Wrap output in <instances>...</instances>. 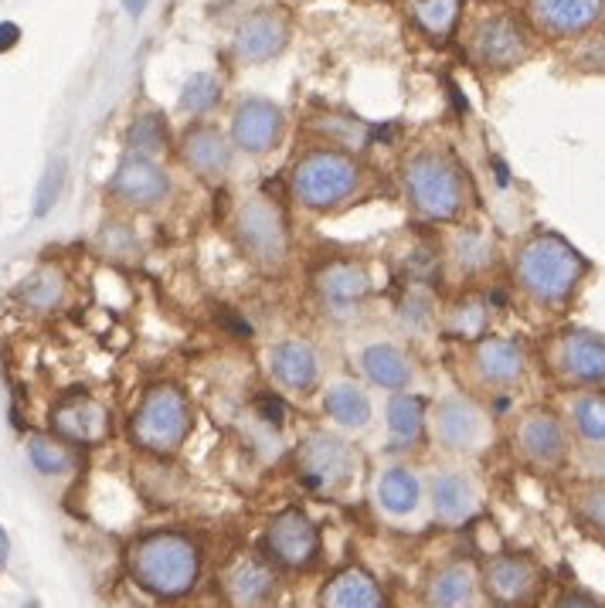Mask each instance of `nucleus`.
Returning <instances> with one entry per match:
<instances>
[{"instance_id":"1","label":"nucleus","mask_w":605,"mask_h":608,"mask_svg":"<svg viewBox=\"0 0 605 608\" xmlns=\"http://www.w3.org/2000/svg\"><path fill=\"white\" fill-rule=\"evenodd\" d=\"M504 272L514 300L538 319H561L592 275L588 256L554 228L523 231L504 252Z\"/></svg>"},{"instance_id":"2","label":"nucleus","mask_w":605,"mask_h":608,"mask_svg":"<svg viewBox=\"0 0 605 608\" xmlns=\"http://www.w3.org/2000/svg\"><path fill=\"white\" fill-rule=\"evenodd\" d=\"M127 578L160 605H181L197 595L208 572V551L187 526H150L123 551Z\"/></svg>"},{"instance_id":"3","label":"nucleus","mask_w":605,"mask_h":608,"mask_svg":"<svg viewBox=\"0 0 605 608\" xmlns=\"http://www.w3.org/2000/svg\"><path fill=\"white\" fill-rule=\"evenodd\" d=\"M398 187L412 218L432 228L463 225L476 208V191L466 167L442 146H419L401 160Z\"/></svg>"},{"instance_id":"4","label":"nucleus","mask_w":605,"mask_h":608,"mask_svg":"<svg viewBox=\"0 0 605 608\" xmlns=\"http://www.w3.org/2000/svg\"><path fill=\"white\" fill-rule=\"evenodd\" d=\"M450 371L456 378V388L469 398L494 404L517 398L534 378V350L528 340L514 334H483L469 344L450 347Z\"/></svg>"},{"instance_id":"5","label":"nucleus","mask_w":605,"mask_h":608,"mask_svg":"<svg viewBox=\"0 0 605 608\" xmlns=\"http://www.w3.org/2000/svg\"><path fill=\"white\" fill-rule=\"evenodd\" d=\"M429 449H435L450 463H476L490 456L504 442V428L490 404H483L460 391L456 384L429 398V419H425Z\"/></svg>"},{"instance_id":"6","label":"nucleus","mask_w":605,"mask_h":608,"mask_svg":"<svg viewBox=\"0 0 605 608\" xmlns=\"http://www.w3.org/2000/svg\"><path fill=\"white\" fill-rule=\"evenodd\" d=\"M228 238L235 252L262 275H282L293 262L290 215L272 194L241 197L228 218Z\"/></svg>"},{"instance_id":"7","label":"nucleus","mask_w":605,"mask_h":608,"mask_svg":"<svg viewBox=\"0 0 605 608\" xmlns=\"http://www.w3.org/2000/svg\"><path fill=\"white\" fill-rule=\"evenodd\" d=\"M127 435L137 453L150 459H174L194 435V401L177 381H153L127 419Z\"/></svg>"},{"instance_id":"8","label":"nucleus","mask_w":605,"mask_h":608,"mask_svg":"<svg viewBox=\"0 0 605 608\" xmlns=\"http://www.w3.org/2000/svg\"><path fill=\"white\" fill-rule=\"evenodd\" d=\"M368 174L360 160L337 146L306 150L290 174V194L310 215H337L365 194Z\"/></svg>"},{"instance_id":"9","label":"nucleus","mask_w":605,"mask_h":608,"mask_svg":"<svg viewBox=\"0 0 605 608\" xmlns=\"http://www.w3.org/2000/svg\"><path fill=\"white\" fill-rule=\"evenodd\" d=\"M534 363L561 394L605 391V334L579 323H561L541 340Z\"/></svg>"},{"instance_id":"10","label":"nucleus","mask_w":605,"mask_h":608,"mask_svg":"<svg viewBox=\"0 0 605 608\" xmlns=\"http://www.w3.org/2000/svg\"><path fill=\"white\" fill-rule=\"evenodd\" d=\"M293 473L310 493L341 500L365 476V453L334 428H310L293 449Z\"/></svg>"},{"instance_id":"11","label":"nucleus","mask_w":605,"mask_h":608,"mask_svg":"<svg viewBox=\"0 0 605 608\" xmlns=\"http://www.w3.org/2000/svg\"><path fill=\"white\" fill-rule=\"evenodd\" d=\"M504 442L510 459L534 476H561L572 469V442L554 404H531L514 415Z\"/></svg>"},{"instance_id":"12","label":"nucleus","mask_w":605,"mask_h":608,"mask_svg":"<svg viewBox=\"0 0 605 608\" xmlns=\"http://www.w3.org/2000/svg\"><path fill=\"white\" fill-rule=\"evenodd\" d=\"M368 500L395 531H425L429 520V490L425 469L415 459H385L368 476Z\"/></svg>"},{"instance_id":"13","label":"nucleus","mask_w":605,"mask_h":608,"mask_svg":"<svg viewBox=\"0 0 605 608\" xmlns=\"http://www.w3.org/2000/svg\"><path fill=\"white\" fill-rule=\"evenodd\" d=\"M259 551L282 575H310L324 561V531L306 507H282L266 520Z\"/></svg>"},{"instance_id":"14","label":"nucleus","mask_w":605,"mask_h":608,"mask_svg":"<svg viewBox=\"0 0 605 608\" xmlns=\"http://www.w3.org/2000/svg\"><path fill=\"white\" fill-rule=\"evenodd\" d=\"M439 262L446 279L456 286V293L483 290L490 275L504 269V249L487 228L463 221L439 231Z\"/></svg>"},{"instance_id":"15","label":"nucleus","mask_w":605,"mask_h":608,"mask_svg":"<svg viewBox=\"0 0 605 608\" xmlns=\"http://www.w3.org/2000/svg\"><path fill=\"white\" fill-rule=\"evenodd\" d=\"M479 588L494 608H534L548 591V567L528 551H494L479 561Z\"/></svg>"},{"instance_id":"16","label":"nucleus","mask_w":605,"mask_h":608,"mask_svg":"<svg viewBox=\"0 0 605 608\" xmlns=\"http://www.w3.org/2000/svg\"><path fill=\"white\" fill-rule=\"evenodd\" d=\"M310 293L324 313H331L337 319H354L375 300L378 282H375V272L365 259L334 256V259H324L310 272Z\"/></svg>"},{"instance_id":"17","label":"nucleus","mask_w":605,"mask_h":608,"mask_svg":"<svg viewBox=\"0 0 605 608\" xmlns=\"http://www.w3.org/2000/svg\"><path fill=\"white\" fill-rule=\"evenodd\" d=\"M558 415L572 442V469L588 479L605 476V391H572L558 398Z\"/></svg>"},{"instance_id":"18","label":"nucleus","mask_w":605,"mask_h":608,"mask_svg":"<svg viewBox=\"0 0 605 608\" xmlns=\"http://www.w3.org/2000/svg\"><path fill=\"white\" fill-rule=\"evenodd\" d=\"M429 490V520L442 531H463L483 513V482L469 463L442 459L425 473Z\"/></svg>"},{"instance_id":"19","label":"nucleus","mask_w":605,"mask_h":608,"mask_svg":"<svg viewBox=\"0 0 605 608\" xmlns=\"http://www.w3.org/2000/svg\"><path fill=\"white\" fill-rule=\"evenodd\" d=\"M282 575L262 551H235L218 567V595L225 608H276L282 598Z\"/></svg>"},{"instance_id":"20","label":"nucleus","mask_w":605,"mask_h":608,"mask_svg":"<svg viewBox=\"0 0 605 608\" xmlns=\"http://www.w3.org/2000/svg\"><path fill=\"white\" fill-rule=\"evenodd\" d=\"M266 374L282 394L306 401L327 384V360H324V350L316 347V340L303 334H290L269 344Z\"/></svg>"},{"instance_id":"21","label":"nucleus","mask_w":605,"mask_h":608,"mask_svg":"<svg viewBox=\"0 0 605 608\" xmlns=\"http://www.w3.org/2000/svg\"><path fill=\"white\" fill-rule=\"evenodd\" d=\"M48 432L62 438L65 445H72L75 453L102 449L112 438V409L99 394L86 388H72L52 404Z\"/></svg>"},{"instance_id":"22","label":"nucleus","mask_w":605,"mask_h":608,"mask_svg":"<svg viewBox=\"0 0 605 608\" xmlns=\"http://www.w3.org/2000/svg\"><path fill=\"white\" fill-rule=\"evenodd\" d=\"M354 374L365 381L371 391L381 394H398V391H415L419 384V360L412 347L398 337H368L360 340L350 354Z\"/></svg>"},{"instance_id":"23","label":"nucleus","mask_w":605,"mask_h":608,"mask_svg":"<svg viewBox=\"0 0 605 608\" xmlns=\"http://www.w3.org/2000/svg\"><path fill=\"white\" fill-rule=\"evenodd\" d=\"M320 412H324V419H327V428H334V432H341L354 442L371 435L375 425H378L375 391L357 374L327 378V384L320 388Z\"/></svg>"},{"instance_id":"24","label":"nucleus","mask_w":605,"mask_h":608,"mask_svg":"<svg viewBox=\"0 0 605 608\" xmlns=\"http://www.w3.org/2000/svg\"><path fill=\"white\" fill-rule=\"evenodd\" d=\"M466 48L476 65L483 68H514L531 55L528 31L520 28L517 18L510 14H479L466 28Z\"/></svg>"},{"instance_id":"25","label":"nucleus","mask_w":605,"mask_h":608,"mask_svg":"<svg viewBox=\"0 0 605 608\" xmlns=\"http://www.w3.org/2000/svg\"><path fill=\"white\" fill-rule=\"evenodd\" d=\"M429 398L422 391H398L381 401V425H385V459H415L429 449L425 435Z\"/></svg>"},{"instance_id":"26","label":"nucleus","mask_w":605,"mask_h":608,"mask_svg":"<svg viewBox=\"0 0 605 608\" xmlns=\"http://www.w3.org/2000/svg\"><path fill=\"white\" fill-rule=\"evenodd\" d=\"M419 601L422 608H479L483 605L479 561L456 554L432 564L422 578Z\"/></svg>"},{"instance_id":"27","label":"nucleus","mask_w":605,"mask_h":608,"mask_svg":"<svg viewBox=\"0 0 605 608\" xmlns=\"http://www.w3.org/2000/svg\"><path fill=\"white\" fill-rule=\"evenodd\" d=\"M109 197L119 208L127 211H153L171 197V177L168 171L150 156H137L130 153L123 164H119L106 184Z\"/></svg>"},{"instance_id":"28","label":"nucleus","mask_w":605,"mask_h":608,"mask_svg":"<svg viewBox=\"0 0 605 608\" xmlns=\"http://www.w3.org/2000/svg\"><path fill=\"white\" fill-rule=\"evenodd\" d=\"M287 133V116L269 99H246L238 102L231 116V140L238 150H246L249 156H262L276 150Z\"/></svg>"},{"instance_id":"29","label":"nucleus","mask_w":605,"mask_h":608,"mask_svg":"<svg viewBox=\"0 0 605 608\" xmlns=\"http://www.w3.org/2000/svg\"><path fill=\"white\" fill-rule=\"evenodd\" d=\"M316 608H391V598L365 564H344L320 588Z\"/></svg>"},{"instance_id":"30","label":"nucleus","mask_w":605,"mask_h":608,"mask_svg":"<svg viewBox=\"0 0 605 608\" xmlns=\"http://www.w3.org/2000/svg\"><path fill=\"white\" fill-rule=\"evenodd\" d=\"M494 327V303L487 286L483 290H460L450 303H442L439 313V337L450 344H469Z\"/></svg>"},{"instance_id":"31","label":"nucleus","mask_w":605,"mask_h":608,"mask_svg":"<svg viewBox=\"0 0 605 608\" xmlns=\"http://www.w3.org/2000/svg\"><path fill=\"white\" fill-rule=\"evenodd\" d=\"M181 160L194 177L218 184L231 171V143L225 140L218 127L197 123L181 140Z\"/></svg>"},{"instance_id":"32","label":"nucleus","mask_w":605,"mask_h":608,"mask_svg":"<svg viewBox=\"0 0 605 608\" xmlns=\"http://www.w3.org/2000/svg\"><path fill=\"white\" fill-rule=\"evenodd\" d=\"M72 296V279L62 265L45 262V265H34L18 286H14V303L31 313V316H52L58 310H65Z\"/></svg>"},{"instance_id":"33","label":"nucleus","mask_w":605,"mask_h":608,"mask_svg":"<svg viewBox=\"0 0 605 608\" xmlns=\"http://www.w3.org/2000/svg\"><path fill=\"white\" fill-rule=\"evenodd\" d=\"M531 21L554 37H572L605 18V0H528Z\"/></svg>"},{"instance_id":"34","label":"nucleus","mask_w":605,"mask_h":608,"mask_svg":"<svg viewBox=\"0 0 605 608\" xmlns=\"http://www.w3.org/2000/svg\"><path fill=\"white\" fill-rule=\"evenodd\" d=\"M290 42V24L276 11H259L238 28L235 52L241 62H269Z\"/></svg>"},{"instance_id":"35","label":"nucleus","mask_w":605,"mask_h":608,"mask_svg":"<svg viewBox=\"0 0 605 608\" xmlns=\"http://www.w3.org/2000/svg\"><path fill=\"white\" fill-rule=\"evenodd\" d=\"M564 507H569V517L579 523L582 534L605 544V476L602 479L575 476L569 490H564Z\"/></svg>"},{"instance_id":"36","label":"nucleus","mask_w":605,"mask_h":608,"mask_svg":"<svg viewBox=\"0 0 605 608\" xmlns=\"http://www.w3.org/2000/svg\"><path fill=\"white\" fill-rule=\"evenodd\" d=\"M28 459L48 479L68 476L78 469V453L72 449V445H65L62 438H55L52 432H31L28 435Z\"/></svg>"},{"instance_id":"37","label":"nucleus","mask_w":605,"mask_h":608,"mask_svg":"<svg viewBox=\"0 0 605 608\" xmlns=\"http://www.w3.org/2000/svg\"><path fill=\"white\" fill-rule=\"evenodd\" d=\"M127 143H130V153H137V156H150L153 160L156 153H164V146H168V123H164V116H156V112L140 116L137 123L130 127Z\"/></svg>"},{"instance_id":"38","label":"nucleus","mask_w":605,"mask_h":608,"mask_svg":"<svg viewBox=\"0 0 605 608\" xmlns=\"http://www.w3.org/2000/svg\"><path fill=\"white\" fill-rule=\"evenodd\" d=\"M218 99H222V83H218V78L212 72H194L184 83L181 109L191 112V116H205Z\"/></svg>"},{"instance_id":"39","label":"nucleus","mask_w":605,"mask_h":608,"mask_svg":"<svg viewBox=\"0 0 605 608\" xmlns=\"http://www.w3.org/2000/svg\"><path fill=\"white\" fill-rule=\"evenodd\" d=\"M415 18L429 34H450L460 18V0H419Z\"/></svg>"},{"instance_id":"40","label":"nucleus","mask_w":605,"mask_h":608,"mask_svg":"<svg viewBox=\"0 0 605 608\" xmlns=\"http://www.w3.org/2000/svg\"><path fill=\"white\" fill-rule=\"evenodd\" d=\"M62 187H65V160L55 156L48 160V167L42 174V184H37V194H34V218H45L62 197Z\"/></svg>"},{"instance_id":"41","label":"nucleus","mask_w":605,"mask_h":608,"mask_svg":"<svg viewBox=\"0 0 605 608\" xmlns=\"http://www.w3.org/2000/svg\"><path fill=\"white\" fill-rule=\"evenodd\" d=\"M551 608H605V601L585 588H561L551 598Z\"/></svg>"},{"instance_id":"42","label":"nucleus","mask_w":605,"mask_h":608,"mask_svg":"<svg viewBox=\"0 0 605 608\" xmlns=\"http://www.w3.org/2000/svg\"><path fill=\"white\" fill-rule=\"evenodd\" d=\"M18 37H21V28L18 24H11V21L0 24V52H11L18 45Z\"/></svg>"},{"instance_id":"43","label":"nucleus","mask_w":605,"mask_h":608,"mask_svg":"<svg viewBox=\"0 0 605 608\" xmlns=\"http://www.w3.org/2000/svg\"><path fill=\"white\" fill-rule=\"evenodd\" d=\"M147 4H150V0H123V8H127V14H130V18H140Z\"/></svg>"},{"instance_id":"44","label":"nucleus","mask_w":605,"mask_h":608,"mask_svg":"<svg viewBox=\"0 0 605 608\" xmlns=\"http://www.w3.org/2000/svg\"><path fill=\"white\" fill-rule=\"evenodd\" d=\"M8 554H11V538H8L4 526H0V564L8 561Z\"/></svg>"},{"instance_id":"45","label":"nucleus","mask_w":605,"mask_h":608,"mask_svg":"<svg viewBox=\"0 0 605 608\" xmlns=\"http://www.w3.org/2000/svg\"><path fill=\"white\" fill-rule=\"evenodd\" d=\"M181 608H197V605H181Z\"/></svg>"},{"instance_id":"46","label":"nucleus","mask_w":605,"mask_h":608,"mask_svg":"<svg viewBox=\"0 0 605 608\" xmlns=\"http://www.w3.org/2000/svg\"><path fill=\"white\" fill-rule=\"evenodd\" d=\"M0 567H4V564H0Z\"/></svg>"}]
</instances>
